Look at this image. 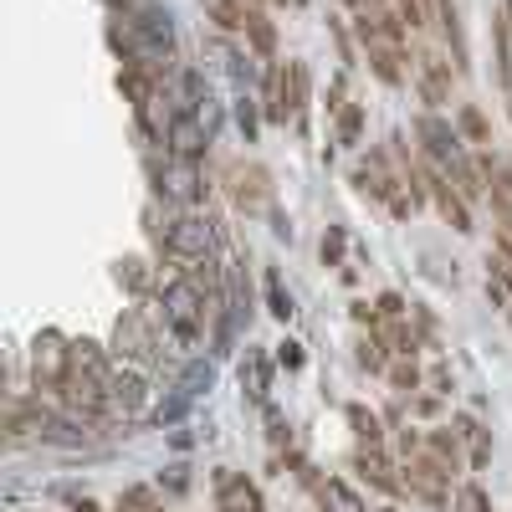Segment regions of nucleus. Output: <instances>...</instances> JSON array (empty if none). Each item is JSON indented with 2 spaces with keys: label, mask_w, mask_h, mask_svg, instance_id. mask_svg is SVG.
Instances as JSON below:
<instances>
[{
  "label": "nucleus",
  "mask_w": 512,
  "mask_h": 512,
  "mask_svg": "<svg viewBox=\"0 0 512 512\" xmlns=\"http://www.w3.org/2000/svg\"><path fill=\"white\" fill-rule=\"evenodd\" d=\"M169 246L185 251V256H205V251H210V226H200V221H180L175 236H169Z\"/></svg>",
  "instance_id": "7ed1b4c3"
},
{
  "label": "nucleus",
  "mask_w": 512,
  "mask_h": 512,
  "mask_svg": "<svg viewBox=\"0 0 512 512\" xmlns=\"http://www.w3.org/2000/svg\"><path fill=\"white\" fill-rule=\"evenodd\" d=\"M164 308H169V323H175V333H180V338H195V287H190V282L169 287Z\"/></svg>",
  "instance_id": "f257e3e1"
},
{
  "label": "nucleus",
  "mask_w": 512,
  "mask_h": 512,
  "mask_svg": "<svg viewBox=\"0 0 512 512\" xmlns=\"http://www.w3.org/2000/svg\"><path fill=\"white\" fill-rule=\"evenodd\" d=\"M113 400H118L123 410H134V405L144 400V384H139L134 374H118V379H113Z\"/></svg>",
  "instance_id": "39448f33"
},
{
  "label": "nucleus",
  "mask_w": 512,
  "mask_h": 512,
  "mask_svg": "<svg viewBox=\"0 0 512 512\" xmlns=\"http://www.w3.org/2000/svg\"><path fill=\"white\" fill-rule=\"evenodd\" d=\"M175 144H180L185 154H195V149H200V134H195V123H190V118H180V123H175Z\"/></svg>",
  "instance_id": "423d86ee"
},
{
  "label": "nucleus",
  "mask_w": 512,
  "mask_h": 512,
  "mask_svg": "<svg viewBox=\"0 0 512 512\" xmlns=\"http://www.w3.org/2000/svg\"><path fill=\"white\" fill-rule=\"evenodd\" d=\"M221 507L226 512H262V497H256V487H246L241 477H221Z\"/></svg>",
  "instance_id": "f03ea898"
},
{
  "label": "nucleus",
  "mask_w": 512,
  "mask_h": 512,
  "mask_svg": "<svg viewBox=\"0 0 512 512\" xmlns=\"http://www.w3.org/2000/svg\"><path fill=\"white\" fill-rule=\"evenodd\" d=\"M282 364H287V369H297V364H303V354H297V344H282Z\"/></svg>",
  "instance_id": "0eeeda50"
},
{
  "label": "nucleus",
  "mask_w": 512,
  "mask_h": 512,
  "mask_svg": "<svg viewBox=\"0 0 512 512\" xmlns=\"http://www.w3.org/2000/svg\"><path fill=\"white\" fill-rule=\"evenodd\" d=\"M323 502H328L333 512H364V502H359L344 482H323Z\"/></svg>",
  "instance_id": "20e7f679"
},
{
  "label": "nucleus",
  "mask_w": 512,
  "mask_h": 512,
  "mask_svg": "<svg viewBox=\"0 0 512 512\" xmlns=\"http://www.w3.org/2000/svg\"><path fill=\"white\" fill-rule=\"evenodd\" d=\"M461 507L466 512H482V492H461Z\"/></svg>",
  "instance_id": "6e6552de"
}]
</instances>
